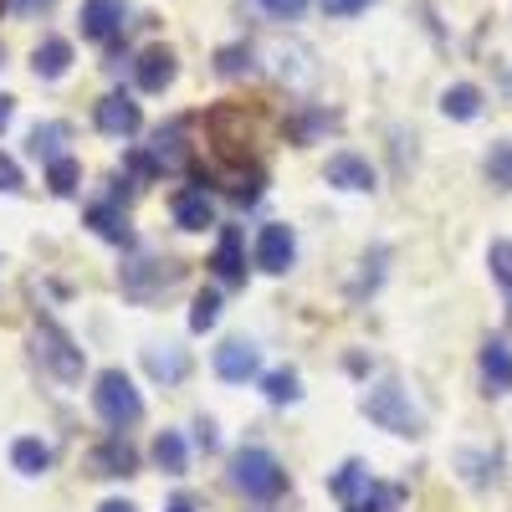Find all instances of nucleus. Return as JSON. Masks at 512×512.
Returning <instances> with one entry per match:
<instances>
[{
	"mask_svg": "<svg viewBox=\"0 0 512 512\" xmlns=\"http://www.w3.org/2000/svg\"><path fill=\"white\" fill-rule=\"evenodd\" d=\"M359 410L379 425V431H390V436H420V431H425V420H420V410L410 405V390H405L400 379H379L374 390H364Z\"/></svg>",
	"mask_w": 512,
	"mask_h": 512,
	"instance_id": "nucleus-1",
	"label": "nucleus"
},
{
	"mask_svg": "<svg viewBox=\"0 0 512 512\" xmlns=\"http://www.w3.org/2000/svg\"><path fill=\"white\" fill-rule=\"evenodd\" d=\"M231 482L251 497V502H272L287 492V472H282V461L262 446H241L231 456Z\"/></svg>",
	"mask_w": 512,
	"mask_h": 512,
	"instance_id": "nucleus-2",
	"label": "nucleus"
},
{
	"mask_svg": "<svg viewBox=\"0 0 512 512\" xmlns=\"http://www.w3.org/2000/svg\"><path fill=\"white\" fill-rule=\"evenodd\" d=\"M93 410L113 425V431H128V425L144 420V400H139L134 379H128L123 369H103L93 379Z\"/></svg>",
	"mask_w": 512,
	"mask_h": 512,
	"instance_id": "nucleus-3",
	"label": "nucleus"
},
{
	"mask_svg": "<svg viewBox=\"0 0 512 512\" xmlns=\"http://www.w3.org/2000/svg\"><path fill=\"white\" fill-rule=\"evenodd\" d=\"M31 349H36L41 369H47L52 379H62V384H77V379H82V349L72 344V333H67L62 323L41 318V323L31 328Z\"/></svg>",
	"mask_w": 512,
	"mask_h": 512,
	"instance_id": "nucleus-4",
	"label": "nucleus"
},
{
	"mask_svg": "<svg viewBox=\"0 0 512 512\" xmlns=\"http://www.w3.org/2000/svg\"><path fill=\"white\" fill-rule=\"evenodd\" d=\"M118 282H123V297H134V303H154L159 292H175L185 282V267L164 262V256H139V262H128L118 272Z\"/></svg>",
	"mask_w": 512,
	"mask_h": 512,
	"instance_id": "nucleus-5",
	"label": "nucleus"
},
{
	"mask_svg": "<svg viewBox=\"0 0 512 512\" xmlns=\"http://www.w3.org/2000/svg\"><path fill=\"white\" fill-rule=\"evenodd\" d=\"M185 134H190V118H169L159 134H154V144H149L154 175H159V169H164V175H185V169H190V144H185Z\"/></svg>",
	"mask_w": 512,
	"mask_h": 512,
	"instance_id": "nucleus-6",
	"label": "nucleus"
},
{
	"mask_svg": "<svg viewBox=\"0 0 512 512\" xmlns=\"http://www.w3.org/2000/svg\"><path fill=\"white\" fill-rule=\"evenodd\" d=\"M93 123H98V134H108V139H134L144 128V113H139V103L128 93H108V98H98Z\"/></svg>",
	"mask_w": 512,
	"mask_h": 512,
	"instance_id": "nucleus-7",
	"label": "nucleus"
},
{
	"mask_svg": "<svg viewBox=\"0 0 512 512\" xmlns=\"http://www.w3.org/2000/svg\"><path fill=\"white\" fill-rule=\"evenodd\" d=\"M292 262H297V241H292V226L272 221V226H262V231H256V267H262V272H272V277H282Z\"/></svg>",
	"mask_w": 512,
	"mask_h": 512,
	"instance_id": "nucleus-8",
	"label": "nucleus"
},
{
	"mask_svg": "<svg viewBox=\"0 0 512 512\" xmlns=\"http://www.w3.org/2000/svg\"><path fill=\"white\" fill-rule=\"evenodd\" d=\"M175 77H180V62H175V52H169V47H144V52L134 57L139 93H164Z\"/></svg>",
	"mask_w": 512,
	"mask_h": 512,
	"instance_id": "nucleus-9",
	"label": "nucleus"
},
{
	"mask_svg": "<svg viewBox=\"0 0 512 512\" xmlns=\"http://www.w3.org/2000/svg\"><path fill=\"white\" fill-rule=\"evenodd\" d=\"M88 472L93 477H134L139 472V451L128 446L123 436H108L103 446L88 451Z\"/></svg>",
	"mask_w": 512,
	"mask_h": 512,
	"instance_id": "nucleus-10",
	"label": "nucleus"
},
{
	"mask_svg": "<svg viewBox=\"0 0 512 512\" xmlns=\"http://www.w3.org/2000/svg\"><path fill=\"white\" fill-rule=\"evenodd\" d=\"M82 36L88 41H113L118 31H123V21H128V6L123 0H82Z\"/></svg>",
	"mask_w": 512,
	"mask_h": 512,
	"instance_id": "nucleus-11",
	"label": "nucleus"
},
{
	"mask_svg": "<svg viewBox=\"0 0 512 512\" xmlns=\"http://www.w3.org/2000/svg\"><path fill=\"white\" fill-rule=\"evenodd\" d=\"M216 374L226 384H246V379L262 374V354H256L246 338H226V344L216 349Z\"/></svg>",
	"mask_w": 512,
	"mask_h": 512,
	"instance_id": "nucleus-12",
	"label": "nucleus"
},
{
	"mask_svg": "<svg viewBox=\"0 0 512 512\" xmlns=\"http://www.w3.org/2000/svg\"><path fill=\"white\" fill-rule=\"evenodd\" d=\"M169 210H175V226H180V231H205V226H216V200H210L205 185L180 190L175 200H169Z\"/></svg>",
	"mask_w": 512,
	"mask_h": 512,
	"instance_id": "nucleus-13",
	"label": "nucleus"
},
{
	"mask_svg": "<svg viewBox=\"0 0 512 512\" xmlns=\"http://www.w3.org/2000/svg\"><path fill=\"white\" fill-rule=\"evenodd\" d=\"M328 185L364 195V190H374V164H369L364 154H354V149H338V154L328 159Z\"/></svg>",
	"mask_w": 512,
	"mask_h": 512,
	"instance_id": "nucleus-14",
	"label": "nucleus"
},
{
	"mask_svg": "<svg viewBox=\"0 0 512 512\" xmlns=\"http://www.w3.org/2000/svg\"><path fill=\"white\" fill-rule=\"evenodd\" d=\"M210 267L226 287H241L246 282V246H241V231L236 226H221V241H216V256H210Z\"/></svg>",
	"mask_w": 512,
	"mask_h": 512,
	"instance_id": "nucleus-15",
	"label": "nucleus"
},
{
	"mask_svg": "<svg viewBox=\"0 0 512 512\" xmlns=\"http://www.w3.org/2000/svg\"><path fill=\"white\" fill-rule=\"evenodd\" d=\"M482 384H487V395L512 390V344L507 338H487L482 344Z\"/></svg>",
	"mask_w": 512,
	"mask_h": 512,
	"instance_id": "nucleus-16",
	"label": "nucleus"
},
{
	"mask_svg": "<svg viewBox=\"0 0 512 512\" xmlns=\"http://www.w3.org/2000/svg\"><path fill=\"white\" fill-rule=\"evenodd\" d=\"M67 67H72V41H67V36H47V41L31 52V72H36L41 82L67 77Z\"/></svg>",
	"mask_w": 512,
	"mask_h": 512,
	"instance_id": "nucleus-17",
	"label": "nucleus"
},
{
	"mask_svg": "<svg viewBox=\"0 0 512 512\" xmlns=\"http://www.w3.org/2000/svg\"><path fill=\"white\" fill-rule=\"evenodd\" d=\"M328 492L338 497V502H364L369 492H374V477H369V466L364 461H344V466H338V472L328 477Z\"/></svg>",
	"mask_w": 512,
	"mask_h": 512,
	"instance_id": "nucleus-18",
	"label": "nucleus"
},
{
	"mask_svg": "<svg viewBox=\"0 0 512 512\" xmlns=\"http://www.w3.org/2000/svg\"><path fill=\"white\" fill-rule=\"evenodd\" d=\"M144 369H149L154 379H164V384H180V379L190 374V354H185V349H175V344H164V349H144Z\"/></svg>",
	"mask_w": 512,
	"mask_h": 512,
	"instance_id": "nucleus-19",
	"label": "nucleus"
},
{
	"mask_svg": "<svg viewBox=\"0 0 512 512\" xmlns=\"http://www.w3.org/2000/svg\"><path fill=\"white\" fill-rule=\"evenodd\" d=\"M67 139H72V128L52 118V123H36L26 144H31V154H36V159H47V169H52L57 159H67V154H62V144H67Z\"/></svg>",
	"mask_w": 512,
	"mask_h": 512,
	"instance_id": "nucleus-20",
	"label": "nucleus"
},
{
	"mask_svg": "<svg viewBox=\"0 0 512 512\" xmlns=\"http://www.w3.org/2000/svg\"><path fill=\"white\" fill-rule=\"evenodd\" d=\"M88 226L113 246H134V231H128V216L118 205H88Z\"/></svg>",
	"mask_w": 512,
	"mask_h": 512,
	"instance_id": "nucleus-21",
	"label": "nucleus"
},
{
	"mask_svg": "<svg viewBox=\"0 0 512 512\" xmlns=\"http://www.w3.org/2000/svg\"><path fill=\"white\" fill-rule=\"evenodd\" d=\"M262 185H267V175L256 164H231V175H226V195L236 200V205H256L262 200Z\"/></svg>",
	"mask_w": 512,
	"mask_h": 512,
	"instance_id": "nucleus-22",
	"label": "nucleus"
},
{
	"mask_svg": "<svg viewBox=\"0 0 512 512\" xmlns=\"http://www.w3.org/2000/svg\"><path fill=\"white\" fill-rule=\"evenodd\" d=\"M11 466L21 477H41L52 466V446L47 441H36V436H21L16 446H11Z\"/></svg>",
	"mask_w": 512,
	"mask_h": 512,
	"instance_id": "nucleus-23",
	"label": "nucleus"
},
{
	"mask_svg": "<svg viewBox=\"0 0 512 512\" xmlns=\"http://www.w3.org/2000/svg\"><path fill=\"white\" fill-rule=\"evenodd\" d=\"M441 113L456 118V123H472L482 113V88H472V82H456V88L441 93Z\"/></svg>",
	"mask_w": 512,
	"mask_h": 512,
	"instance_id": "nucleus-24",
	"label": "nucleus"
},
{
	"mask_svg": "<svg viewBox=\"0 0 512 512\" xmlns=\"http://www.w3.org/2000/svg\"><path fill=\"white\" fill-rule=\"evenodd\" d=\"M154 461H159V472H164V477H180V472H185V461H190L185 436H180V431H159V441H154Z\"/></svg>",
	"mask_w": 512,
	"mask_h": 512,
	"instance_id": "nucleus-25",
	"label": "nucleus"
},
{
	"mask_svg": "<svg viewBox=\"0 0 512 512\" xmlns=\"http://www.w3.org/2000/svg\"><path fill=\"white\" fill-rule=\"evenodd\" d=\"M487 175H492V185L512 190V139H497L487 149Z\"/></svg>",
	"mask_w": 512,
	"mask_h": 512,
	"instance_id": "nucleus-26",
	"label": "nucleus"
},
{
	"mask_svg": "<svg viewBox=\"0 0 512 512\" xmlns=\"http://www.w3.org/2000/svg\"><path fill=\"white\" fill-rule=\"evenodd\" d=\"M262 390H267L272 405H292L297 395H303V390H297V374H292V369H272V374L262 379Z\"/></svg>",
	"mask_w": 512,
	"mask_h": 512,
	"instance_id": "nucleus-27",
	"label": "nucleus"
},
{
	"mask_svg": "<svg viewBox=\"0 0 512 512\" xmlns=\"http://www.w3.org/2000/svg\"><path fill=\"white\" fill-rule=\"evenodd\" d=\"M251 72V47H241V41H236V47H221L216 52V77H246Z\"/></svg>",
	"mask_w": 512,
	"mask_h": 512,
	"instance_id": "nucleus-28",
	"label": "nucleus"
},
{
	"mask_svg": "<svg viewBox=\"0 0 512 512\" xmlns=\"http://www.w3.org/2000/svg\"><path fill=\"white\" fill-rule=\"evenodd\" d=\"M77 180H82V164L67 154V159H57L52 169H47V185H52V195H72L77 190Z\"/></svg>",
	"mask_w": 512,
	"mask_h": 512,
	"instance_id": "nucleus-29",
	"label": "nucleus"
},
{
	"mask_svg": "<svg viewBox=\"0 0 512 512\" xmlns=\"http://www.w3.org/2000/svg\"><path fill=\"white\" fill-rule=\"evenodd\" d=\"M216 318H221V297H216V292H200L195 308H190V328L205 333V328H216Z\"/></svg>",
	"mask_w": 512,
	"mask_h": 512,
	"instance_id": "nucleus-30",
	"label": "nucleus"
},
{
	"mask_svg": "<svg viewBox=\"0 0 512 512\" xmlns=\"http://www.w3.org/2000/svg\"><path fill=\"white\" fill-rule=\"evenodd\" d=\"M487 267H492V277L512 292V241H492V251H487Z\"/></svg>",
	"mask_w": 512,
	"mask_h": 512,
	"instance_id": "nucleus-31",
	"label": "nucleus"
},
{
	"mask_svg": "<svg viewBox=\"0 0 512 512\" xmlns=\"http://www.w3.org/2000/svg\"><path fill=\"white\" fill-rule=\"evenodd\" d=\"M256 6H262L272 21H297V16L308 11V0H256Z\"/></svg>",
	"mask_w": 512,
	"mask_h": 512,
	"instance_id": "nucleus-32",
	"label": "nucleus"
},
{
	"mask_svg": "<svg viewBox=\"0 0 512 512\" xmlns=\"http://www.w3.org/2000/svg\"><path fill=\"white\" fill-rule=\"evenodd\" d=\"M26 180H21V164L11 154H0V195H16Z\"/></svg>",
	"mask_w": 512,
	"mask_h": 512,
	"instance_id": "nucleus-33",
	"label": "nucleus"
},
{
	"mask_svg": "<svg viewBox=\"0 0 512 512\" xmlns=\"http://www.w3.org/2000/svg\"><path fill=\"white\" fill-rule=\"evenodd\" d=\"M318 6H323L328 16H359V11L369 6V0H318Z\"/></svg>",
	"mask_w": 512,
	"mask_h": 512,
	"instance_id": "nucleus-34",
	"label": "nucleus"
},
{
	"mask_svg": "<svg viewBox=\"0 0 512 512\" xmlns=\"http://www.w3.org/2000/svg\"><path fill=\"white\" fill-rule=\"evenodd\" d=\"M6 6H11L16 16H41V11H52L57 0H6Z\"/></svg>",
	"mask_w": 512,
	"mask_h": 512,
	"instance_id": "nucleus-35",
	"label": "nucleus"
},
{
	"mask_svg": "<svg viewBox=\"0 0 512 512\" xmlns=\"http://www.w3.org/2000/svg\"><path fill=\"white\" fill-rule=\"evenodd\" d=\"M16 118V98H6V93H0V128H6Z\"/></svg>",
	"mask_w": 512,
	"mask_h": 512,
	"instance_id": "nucleus-36",
	"label": "nucleus"
},
{
	"mask_svg": "<svg viewBox=\"0 0 512 512\" xmlns=\"http://www.w3.org/2000/svg\"><path fill=\"white\" fill-rule=\"evenodd\" d=\"M98 512H139V507H134V502H103Z\"/></svg>",
	"mask_w": 512,
	"mask_h": 512,
	"instance_id": "nucleus-37",
	"label": "nucleus"
},
{
	"mask_svg": "<svg viewBox=\"0 0 512 512\" xmlns=\"http://www.w3.org/2000/svg\"><path fill=\"white\" fill-rule=\"evenodd\" d=\"M349 512H379V502H374V497H364V502H354Z\"/></svg>",
	"mask_w": 512,
	"mask_h": 512,
	"instance_id": "nucleus-38",
	"label": "nucleus"
},
{
	"mask_svg": "<svg viewBox=\"0 0 512 512\" xmlns=\"http://www.w3.org/2000/svg\"><path fill=\"white\" fill-rule=\"evenodd\" d=\"M169 512H195L190 502H169Z\"/></svg>",
	"mask_w": 512,
	"mask_h": 512,
	"instance_id": "nucleus-39",
	"label": "nucleus"
},
{
	"mask_svg": "<svg viewBox=\"0 0 512 512\" xmlns=\"http://www.w3.org/2000/svg\"><path fill=\"white\" fill-rule=\"evenodd\" d=\"M0 62H6V47H0Z\"/></svg>",
	"mask_w": 512,
	"mask_h": 512,
	"instance_id": "nucleus-40",
	"label": "nucleus"
}]
</instances>
